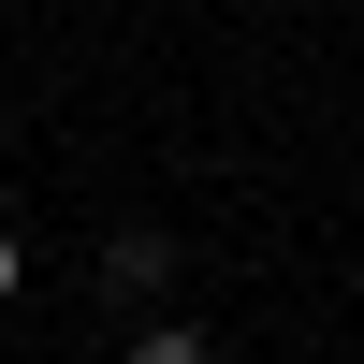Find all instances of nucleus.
<instances>
[{
  "label": "nucleus",
  "instance_id": "f03ea898",
  "mask_svg": "<svg viewBox=\"0 0 364 364\" xmlns=\"http://www.w3.org/2000/svg\"><path fill=\"white\" fill-rule=\"evenodd\" d=\"M117 364H219V350H204L190 321H132V350H117Z\"/></svg>",
  "mask_w": 364,
  "mask_h": 364
},
{
  "label": "nucleus",
  "instance_id": "f257e3e1",
  "mask_svg": "<svg viewBox=\"0 0 364 364\" xmlns=\"http://www.w3.org/2000/svg\"><path fill=\"white\" fill-rule=\"evenodd\" d=\"M161 277H175V248H161V233H117V248H102V291H117V306H146Z\"/></svg>",
  "mask_w": 364,
  "mask_h": 364
},
{
  "label": "nucleus",
  "instance_id": "7ed1b4c3",
  "mask_svg": "<svg viewBox=\"0 0 364 364\" xmlns=\"http://www.w3.org/2000/svg\"><path fill=\"white\" fill-rule=\"evenodd\" d=\"M0 306H15V219H0Z\"/></svg>",
  "mask_w": 364,
  "mask_h": 364
}]
</instances>
